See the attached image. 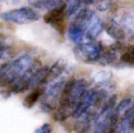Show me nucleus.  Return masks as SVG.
Instances as JSON below:
<instances>
[{
  "label": "nucleus",
  "instance_id": "obj_5",
  "mask_svg": "<svg viewBox=\"0 0 134 133\" xmlns=\"http://www.w3.org/2000/svg\"><path fill=\"white\" fill-rule=\"evenodd\" d=\"M67 7L68 5L66 4H62L58 7H55L53 9L48 11L43 16L45 23L51 25L60 34H63L66 28L64 20H65L66 13H67Z\"/></svg>",
  "mask_w": 134,
  "mask_h": 133
},
{
  "label": "nucleus",
  "instance_id": "obj_4",
  "mask_svg": "<svg viewBox=\"0 0 134 133\" xmlns=\"http://www.w3.org/2000/svg\"><path fill=\"white\" fill-rule=\"evenodd\" d=\"M66 82L67 81L64 80L58 81L50 86L46 91H44L41 99V107L45 111H51L56 108L57 103L59 101Z\"/></svg>",
  "mask_w": 134,
  "mask_h": 133
},
{
  "label": "nucleus",
  "instance_id": "obj_17",
  "mask_svg": "<svg viewBox=\"0 0 134 133\" xmlns=\"http://www.w3.org/2000/svg\"><path fill=\"white\" fill-rule=\"evenodd\" d=\"M98 0H81L82 5H91V4L95 3Z\"/></svg>",
  "mask_w": 134,
  "mask_h": 133
},
{
  "label": "nucleus",
  "instance_id": "obj_16",
  "mask_svg": "<svg viewBox=\"0 0 134 133\" xmlns=\"http://www.w3.org/2000/svg\"><path fill=\"white\" fill-rule=\"evenodd\" d=\"M60 0H42L43 4L45 5H56V4H58Z\"/></svg>",
  "mask_w": 134,
  "mask_h": 133
},
{
  "label": "nucleus",
  "instance_id": "obj_15",
  "mask_svg": "<svg viewBox=\"0 0 134 133\" xmlns=\"http://www.w3.org/2000/svg\"><path fill=\"white\" fill-rule=\"evenodd\" d=\"M51 131H52L51 126H50L49 124H48V123H45V124L42 125L39 129L35 130V132H39V133H49Z\"/></svg>",
  "mask_w": 134,
  "mask_h": 133
},
{
  "label": "nucleus",
  "instance_id": "obj_10",
  "mask_svg": "<svg viewBox=\"0 0 134 133\" xmlns=\"http://www.w3.org/2000/svg\"><path fill=\"white\" fill-rule=\"evenodd\" d=\"M94 15H95V13L92 10H90V9L82 8L81 10H80L77 13L73 23L77 24V25H80V27H82L83 28L85 29L87 25H88V23L90 22V20L93 18Z\"/></svg>",
  "mask_w": 134,
  "mask_h": 133
},
{
  "label": "nucleus",
  "instance_id": "obj_9",
  "mask_svg": "<svg viewBox=\"0 0 134 133\" xmlns=\"http://www.w3.org/2000/svg\"><path fill=\"white\" fill-rule=\"evenodd\" d=\"M106 29V32L108 35L110 36L112 38H114L117 41H121L124 40L126 37L125 31L121 28V27H120L119 24H117L116 22L111 21L105 27Z\"/></svg>",
  "mask_w": 134,
  "mask_h": 133
},
{
  "label": "nucleus",
  "instance_id": "obj_14",
  "mask_svg": "<svg viewBox=\"0 0 134 133\" xmlns=\"http://www.w3.org/2000/svg\"><path fill=\"white\" fill-rule=\"evenodd\" d=\"M114 0H98L96 7L99 11H106L110 7Z\"/></svg>",
  "mask_w": 134,
  "mask_h": 133
},
{
  "label": "nucleus",
  "instance_id": "obj_8",
  "mask_svg": "<svg viewBox=\"0 0 134 133\" xmlns=\"http://www.w3.org/2000/svg\"><path fill=\"white\" fill-rule=\"evenodd\" d=\"M68 34H69V37L70 38V40L75 44L79 45L83 43V38L85 37V29L80 25H77L72 22V24H70L69 27Z\"/></svg>",
  "mask_w": 134,
  "mask_h": 133
},
{
  "label": "nucleus",
  "instance_id": "obj_11",
  "mask_svg": "<svg viewBox=\"0 0 134 133\" xmlns=\"http://www.w3.org/2000/svg\"><path fill=\"white\" fill-rule=\"evenodd\" d=\"M43 93H44V89L42 88H36L33 91H31L25 98V100L23 101L24 107L27 108H32L35 105V103L42 97Z\"/></svg>",
  "mask_w": 134,
  "mask_h": 133
},
{
  "label": "nucleus",
  "instance_id": "obj_13",
  "mask_svg": "<svg viewBox=\"0 0 134 133\" xmlns=\"http://www.w3.org/2000/svg\"><path fill=\"white\" fill-rule=\"evenodd\" d=\"M82 3L81 0H69V5L67 7V16H72L77 11H79Z\"/></svg>",
  "mask_w": 134,
  "mask_h": 133
},
{
  "label": "nucleus",
  "instance_id": "obj_6",
  "mask_svg": "<svg viewBox=\"0 0 134 133\" xmlns=\"http://www.w3.org/2000/svg\"><path fill=\"white\" fill-rule=\"evenodd\" d=\"M103 28H104V25L102 21L95 14L85 28V37L90 41H94L98 37V36L102 32Z\"/></svg>",
  "mask_w": 134,
  "mask_h": 133
},
{
  "label": "nucleus",
  "instance_id": "obj_12",
  "mask_svg": "<svg viewBox=\"0 0 134 133\" xmlns=\"http://www.w3.org/2000/svg\"><path fill=\"white\" fill-rule=\"evenodd\" d=\"M122 62L129 65H134V47L128 48L127 50L121 55L120 57Z\"/></svg>",
  "mask_w": 134,
  "mask_h": 133
},
{
  "label": "nucleus",
  "instance_id": "obj_7",
  "mask_svg": "<svg viewBox=\"0 0 134 133\" xmlns=\"http://www.w3.org/2000/svg\"><path fill=\"white\" fill-rule=\"evenodd\" d=\"M66 67H67V64H66L65 61L58 60L57 62H55V64L51 67H49L47 73L46 77H45V79L43 81L42 85H46L50 82H52L56 78H58L59 76H61L63 74V72L66 70Z\"/></svg>",
  "mask_w": 134,
  "mask_h": 133
},
{
  "label": "nucleus",
  "instance_id": "obj_2",
  "mask_svg": "<svg viewBox=\"0 0 134 133\" xmlns=\"http://www.w3.org/2000/svg\"><path fill=\"white\" fill-rule=\"evenodd\" d=\"M78 60L83 63H94L100 59L102 55V45L100 42L90 41L77 45L73 50Z\"/></svg>",
  "mask_w": 134,
  "mask_h": 133
},
{
  "label": "nucleus",
  "instance_id": "obj_3",
  "mask_svg": "<svg viewBox=\"0 0 134 133\" xmlns=\"http://www.w3.org/2000/svg\"><path fill=\"white\" fill-rule=\"evenodd\" d=\"M0 18L5 22L18 25L31 23L39 19V15L34 9L30 7H21V8L10 10L1 14Z\"/></svg>",
  "mask_w": 134,
  "mask_h": 133
},
{
  "label": "nucleus",
  "instance_id": "obj_1",
  "mask_svg": "<svg viewBox=\"0 0 134 133\" xmlns=\"http://www.w3.org/2000/svg\"><path fill=\"white\" fill-rule=\"evenodd\" d=\"M39 66L40 63L35 62L29 55L20 56L0 68V87H10L28 71Z\"/></svg>",
  "mask_w": 134,
  "mask_h": 133
}]
</instances>
